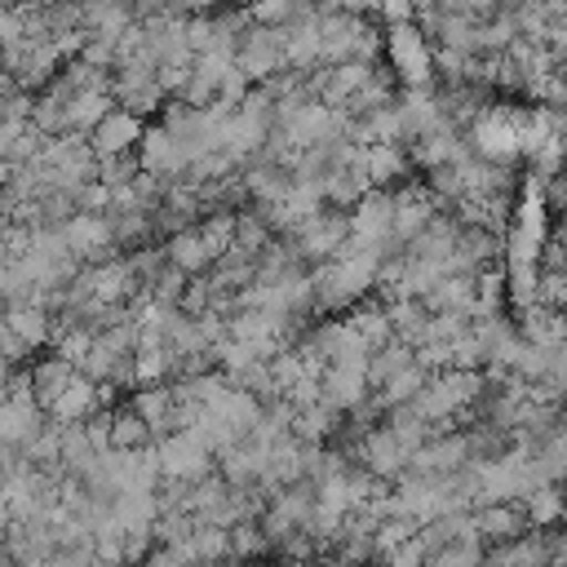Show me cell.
Listing matches in <instances>:
<instances>
[{
    "label": "cell",
    "mask_w": 567,
    "mask_h": 567,
    "mask_svg": "<svg viewBox=\"0 0 567 567\" xmlns=\"http://www.w3.org/2000/svg\"><path fill=\"white\" fill-rule=\"evenodd\" d=\"M155 514H159L155 487H151V492H115V501H111V523H115L120 532H128V527H151Z\"/></svg>",
    "instance_id": "obj_21"
},
{
    "label": "cell",
    "mask_w": 567,
    "mask_h": 567,
    "mask_svg": "<svg viewBox=\"0 0 567 567\" xmlns=\"http://www.w3.org/2000/svg\"><path fill=\"white\" fill-rule=\"evenodd\" d=\"M523 124H527V106L514 102H487L465 128V146L474 159H492V164H518L523 159Z\"/></svg>",
    "instance_id": "obj_1"
},
{
    "label": "cell",
    "mask_w": 567,
    "mask_h": 567,
    "mask_svg": "<svg viewBox=\"0 0 567 567\" xmlns=\"http://www.w3.org/2000/svg\"><path fill=\"white\" fill-rule=\"evenodd\" d=\"M102 403H97V381H89L84 372H75L66 385H62V394L44 408V416L49 421H62V425H75V421H84L89 412H97Z\"/></svg>",
    "instance_id": "obj_14"
},
{
    "label": "cell",
    "mask_w": 567,
    "mask_h": 567,
    "mask_svg": "<svg viewBox=\"0 0 567 567\" xmlns=\"http://www.w3.org/2000/svg\"><path fill=\"white\" fill-rule=\"evenodd\" d=\"M137 173V159L133 155H97V164H93V177L111 190V186H124L128 177Z\"/></svg>",
    "instance_id": "obj_31"
},
{
    "label": "cell",
    "mask_w": 567,
    "mask_h": 567,
    "mask_svg": "<svg viewBox=\"0 0 567 567\" xmlns=\"http://www.w3.org/2000/svg\"><path fill=\"white\" fill-rule=\"evenodd\" d=\"M381 58L399 75V84H434V44L416 22H394L381 31Z\"/></svg>",
    "instance_id": "obj_2"
},
{
    "label": "cell",
    "mask_w": 567,
    "mask_h": 567,
    "mask_svg": "<svg viewBox=\"0 0 567 567\" xmlns=\"http://www.w3.org/2000/svg\"><path fill=\"white\" fill-rule=\"evenodd\" d=\"M275 567H319V563H284V558H279Z\"/></svg>",
    "instance_id": "obj_41"
},
{
    "label": "cell",
    "mask_w": 567,
    "mask_h": 567,
    "mask_svg": "<svg viewBox=\"0 0 567 567\" xmlns=\"http://www.w3.org/2000/svg\"><path fill=\"white\" fill-rule=\"evenodd\" d=\"M425 381H430V368H421L416 359H408V363H403V368H399V372H394V377H390L381 390H372V394H377L385 408H394V403L416 399V394L425 390Z\"/></svg>",
    "instance_id": "obj_24"
},
{
    "label": "cell",
    "mask_w": 567,
    "mask_h": 567,
    "mask_svg": "<svg viewBox=\"0 0 567 567\" xmlns=\"http://www.w3.org/2000/svg\"><path fill=\"white\" fill-rule=\"evenodd\" d=\"M159 381H168V354H164V346L133 350V385H159Z\"/></svg>",
    "instance_id": "obj_29"
},
{
    "label": "cell",
    "mask_w": 567,
    "mask_h": 567,
    "mask_svg": "<svg viewBox=\"0 0 567 567\" xmlns=\"http://www.w3.org/2000/svg\"><path fill=\"white\" fill-rule=\"evenodd\" d=\"M4 337H9V323H4V306H0V346H4Z\"/></svg>",
    "instance_id": "obj_40"
},
{
    "label": "cell",
    "mask_w": 567,
    "mask_h": 567,
    "mask_svg": "<svg viewBox=\"0 0 567 567\" xmlns=\"http://www.w3.org/2000/svg\"><path fill=\"white\" fill-rule=\"evenodd\" d=\"M195 230H199L208 257L217 261V257L230 248V239H235V213H204V217L195 221Z\"/></svg>",
    "instance_id": "obj_27"
},
{
    "label": "cell",
    "mask_w": 567,
    "mask_h": 567,
    "mask_svg": "<svg viewBox=\"0 0 567 567\" xmlns=\"http://www.w3.org/2000/svg\"><path fill=\"white\" fill-rule=\"evenodd\" d=\"M151 545H155L151 527H128V532H120V558H124V567H142V558L151 554Z\"/></svg>",
    "instance_id": "obj_34"
},
{
    "label": "cell",
    "mask_w": 567,
    "mask_h": 567,
    "mask_svg": "<svg viewBox=\"0 0 567 567\" xmlns=\"http://www.w3.org/2000/svg\"><path fill=\"white\" fill-rule=\"evenodd\" d=\"M27 377H31V399H35V408L44 412V408L62 394V385L75 377V368L49 350V354H40V359H31V363H27Z\"/></svg>",
    "instance_id": "obj_15"
},
{
    "label": "cell",
    "mask_w": 567,
    "mask_h": 567,
    "mask_svg": "<svg viewBox=\"0 0 567 567\" xmlns=\"http://www.w3.org/2000/svg\"><path fill=\"white\" fill-rule=\"evenodd\" d=\"M563 301H567V279L558 270H536V306L563 310Z\"/></svg>",
    "instance_id": "obj_33"
},
{
    "label": "cell",
    "mask_w": 567,
    "mask_h": 567,
    "mask_svg": "<svg viewBox=\"0 0 567 567\" xmlns=\"http://www.w3.org/2000/svg\"><path fill=\"white\" fill-rule=\"evenodd\" d=\"M478 567H549V549H545V532L527 527L509 540H492L483 545Z\"/></svg>",
    "instance_id": "obj_9"
},
{
    "label": "cell",
    "mask_w": 567,
    "mask_h": 567,
    "mask_svg": "<svg viewBox=\"0 0 567 567\" xmlns=\"http://www.w3.org/2000/svg\"><path fill=\"white\" fill-rule=\"evenodd\" d=\"M146 443H151V430L142 425V416L128 403H115L111 408V447L133 452V447H146Z\"/></svg>",
    "instance_id": "obj_25"
},
{
    "label": "cell",
    "mask_w": 567,
    "mask_h": 567,
    "mask_svg": "<svg viewBox=\"0 0 567 567\" xmlns=\"http://www.w3.org/2000/svg\"><path fill=\"white\" fill-rule=\"evenodd\" d=\"M478 558H483V540L478 536H461V540L425 554L421 567H478Z\"/></svg>",
    "instance_id": "obj_28"
},
{
    "label": "cell",
    "mask_w": 567,
    "mask_h": 567,
    "mask_svg": "<svg viewBox=\"0 0 567 567\" xmlns=\"http://www.w3.org/2000/svg\"><path fill=\"white\" fill-rule=\"evenodd\" d=\"M4 323H9V332L18 337V341H27L31 346V354L35 350H49V332H53V319L40 310V306H4Z\"/></svg>",
    "instance_id": "obj_18"
},
{
    "label": "cell",
    "mask_w": 567,
    "mask_h": 567,
    "mask_svg": "<svg viewBox=\"0 0 567 567\" xmlns=\"http://www.w3.org/2000/svg\"><path fill=\"white\" fill-rule=\"evenodd\" d=\"M319 190H323V204L328 208H350L363 190H368V177H363V164H337L319 177Z\"/></svg>",
    "instance_id": "obj_17"
},
{
    "label": "cell",
    "mask_w": 567,
    "mask_h": 567,
    "mask_svg": "<svg viewBox=\"0 0 567 567\" xmlns=\"http://www.w3.org/2000/svg\"><path fill=\"white\" fill-rule=\"evenodd\" d=\"M0 567H9V558H4V545H0Z\"/></svg>",
    "instance_id": "obj_42"
},
{
    "label": "cell",
    "mask_w": 567,
    "mask_h": 567,
    "mask_svg": "<svg viewBox=\"0 0 567 567\" xmlns=\"http://www.w3.org/2000/svg\"><path fill=\"white\" fill-rule=\"evenodd\" d=\"M470 461V447H465V430H447V434H434L425 439L421 447L408 452V474H452Z\"/></svg>",
    "instance_id": "obj_8"
},
{
    "label": "cell",
    "mask_w": 567,
    "mask_h": 567,
    "mask_svg": "<svg viewBox=\"0 0 567 567\" xmlns=\"http://www.w3.org/2000/svg\"><path fill=\"white\" fill-rule=\"evenodd\" d=\"M337 9H341V13H359V18H372L377 0H337Z\"/></svg>",
    "instance_id": "obj_39"
},
{
    "label": "cell",
    "mask_w": 567,
    "mask_h": 567,
    "mask_svg": "<svg viewBox=\"0 0 567 567\" xmlns=\"http://www.w3.org/2000/svg\"><path fill=\"white\" fill-rule=\"evenodd\" d=\"M363 177L368 186H399L412 177V159L403 142H372L363 146Z\"/></svg>",
    "instance_id": "obj_11"
},
{
    "label": "cell",
    "mask_w": 567,
    "mask_h": 567,
    "mask_svg": "<svg viewBox=\"0 0 567 567\" xmlns=\"http://www.w3.org/2000/svg\"><path fill=\"white\" fill-rule=\"evenodd\" d=\"M226 549H230V563H261V558H270V540L257 527V518L230 523L226 527Z\"/></svg>",
    "instance_id": "obj_22"
},
{
    "label": "cell",
    "mask_w": 567,
    "mask_h": 567,
    "mask_svg": "<svg viewBox=\"0 0 567 567\" xmlns=\"http://www.w3.org/2000/svg\"><path fill=\"white\" fill-rule=\"evenodd\" d=\"M470 514H474V532H478L483 545H492V540H509V536H518V532L532 527L518 501H487V505H474Z\"/></svg>",
    "instance_id": "obj_12"
},
{
    "label": "cell",
    "mask_w": 567,
    "mask_h": 567,
    "mask_svg": "<svg viewBox=\"0 0 567 567\" xmlns=\"http://www.w3.org/2000/svg\"><path fill=\"white\" fill-rule=\"evenodd\" d=\"M354 461H359L368 474H377L381 483H394V478L403 474V465H408V447H403V443L394 439V430L381 421V425H372V430L359 439Z\"/></svg>",
    "instance_id": "obj_7"
},
{
    "label": "cell",
    "mask_w": 567,
    "mask_h": 567,
    "mask_svg": "<svg viewBox=\"0 0 567 567\" xmlns=\"http://www.w3.org/2000/svg\"><path fill=\"white\" fill-rule=\"evenodd\" d=\"M182 288H186V275H182L177 266H164V270L146 284V297H151V301H159V306H177Z\"/></svg>",
    "instance_id": "obj_32"
},
{
    "label": "cell",
    "mask_w": 567,
    "mask_h": 567,
    "mask_svg": "<svg viewBox=\"0 0 567 567\" xmlns=\"http://www.w3.org/2000/svg\"><path fill=\"white\" fill-rule=\"evenodd\" d=\"M133 159H137V168L155 173L159 182H177L182 168H186V155L177 151V142L168 137V128H164L159 120H146V124H142V137H137V146H133Z\"/></svg>",
    "instance_id": "obj_6"
},
{
    "label": "cell",
    "mask_w": 567,
    "mask_h": 567,
    "mask_svg": "<svg viewBox=\"0 0 567 567\" xmlns=\"http://www.w3.org/2000/svg\"><path fill=\"white\" fill-rule=\"evenodd\" d=\"M346 235H350V217H346V208H328V204L288 230V239H292V248L301 252L306 266L328 261V257L346 244Z\"/></svg>",
    "instance_id": "obj_3"
},
{
    "label": "cell",
    "mask_w": 567,
    "mask_h": 567,
    "mask_svg": "<svg viewBox=\"0 0 567 567\" xmlns=\"http://www.w3.org/2000/svg\"><path fill=\"white\" fill-rule=\"evenodd\" d=\"M408 359H412V346L399 341V337H385L381 346H372V350H368V363H363V381H368V390H381Z\"/></svg>",
    "instance_id": "obj_19"
},
{
    "label": "cell",
    "mask_w": 567,
    "mask_h": 567,
    "mask_svg": "<svg viewBox=\"0 0 567 567\" xmlns=\"http://www.w3.org/2000/svg\"><path fill=\"white\" fill-rule=\"evenodd\" d=\"M412 0H377V9H372V22H381V27H394V22H412Z\"/></svg>",
    "instance_id": "obj_37"
},
{
    "label": "cell",
    "mask_w": 567,
    "mask_h": 567,
    "mask_svg": "<svg viewBox=\"0 0 567 567\" xmlns=\"http://www.w3.org/2000/svg\"><path fill=\"white\" fill-rule=\"evenodd\" d=\"M22 40V9L18 4H0V49Z\"/></svg>",
    "instance_id": "obj_38"
},
{
    "label": "cell",
    "mask_w": 567,
    "mask_h": 567,
    "mask_svg": "<svg viewBox=\"0 0 567 567\" xmlns=\"http://www.w3.org/2000/svg\"><path fill=\"white\" fill-rule=\"evenodd\" d=\"M208 412H217L235 434H248V430H252V421L261 416V399H257V394H248V390H239V385H230L217 403H208Z\"/></svg>",
    "instance_id": "obj_20"
},
{
    "label": "cell",
    "mask_w": 567,
    "mask_h": 567,
    "mask_svg": "<svg viewBox=\"0 0 567 567\" xmlns=\"http://www.w3.org/2000/svg\"><path fill=\"white\" fill-rule=\"evenodd\" d=\"M155 443V456H159V474L164 478H186L195 483L199 474L213 470V452L204 447V439L195 430H173L164 439H151Z\"/></svg>",
    "instance_id": "obj_5"
},
{
    "label": "cell",
    "mask_w": 567,
    "mask_h": 567,
    "mask_svg": "<svg viewBox=\"0 0 567 567\" xmlns=\"http://www.w3.org/2000/svg\"><path fill=\"white\" fill-rule=\"evenodd\" d=\"M421 563H425V545L416 540V532H412L408 540L390 545V549L377 558V567H421Z\"/></svg>",
    "instance_id": "obj_35"
},
{
    "label": "cell",
    "mask_w": 567,
    "mask_h": 567,
    "mask_svg": "<svg viewBox=\"0 0 567 567\" xmlns=\"http://www.w3.org/2000/svg\"><path fill=\"white\" fill-rule=\"evenodd\" d=\"M75 58L89 62L93 71H111V62H115V40H106V35H84V44H80Z\"/></svg>",
    "instance_id": "obj_36"
},
{
    "label": "cell",
    "mask_w": 567,
    "mask_h": 567,
    "mask_svg": "<svg viewBox=\"0 0 567 567\" xmlns=\"http://www.w3.org/2000/svg\"><path fill=\"white\" fill-rule=\"evenodd\" d=\"M518 505H523V514H527V523H532V527H549V523H558V514H563L558 483H536Z\"/></svg>",
    "instance_id": "obj_26"
},
{
    "label": "cell",
    "mask_w": 567,
    "mask_h": 567,
    "mask_svg": "<svg viewBox=\"0 0 567 567\" xmlns=\"http://www.w3.org/2000/svg\"><path fill=\"white\" fill-rule=\"evenodd\" d=\"M186 545H190L195 558H213V563H226V558H230V549H226V527H217V523H199V527L186 536Z\"/></svg>",
    "instance_id": "obj_30"
},
{
    "label": "cell",
    "mask_w": 567,
    "mask_h": 567,
    "mask_svg": "<svg viewBox=\"0 0 567 567\" xmlns=\"http://www.w3.org/2000/svg\"><path fill=\"white\" fill-rule=\"evenodd\" d=\"M230 62L244 71L248 84H261V80H270L275 71H284L288 62H284V35H279V27H252V22H248V27L239 31V40H235Z\"/></svg>",
    "instance_id": "obj_4"
},
{
    "label": "cell",
    "mask_w": 567,
    "mask_h": 567,
    "mask_svg": "<svg viewBox=\"0 0 567 567\" xmlns=\"http://www.w3.org/2000/svg\"><path fill=\"white\" fill-rule=\"evenodd\" d=\"M111 106H115V102H111L106 89H84V93H75V97L62 106V111H66V133H80V137H84Z\"/></svg>",
    "instance_id": "obj_23"
},
{
    "label": "cell",
    "mask_w": 567,
    "mask_h": 567,
    "mask_svg": "<svg viewBox=\"0 0 567 567\" xmlns=\"http://www.w3.org/2000/svg\"><path fill=\"white\" fill-rule=\"evenodd\" d=\"M142 124H146L142 115L111 106L84 137H89L93 155H133V146H137V137H142Z\"/></svg>",
    "instance_id": "obj_10"
},
{
    "label": "cell",
    "mask_w": 567,
    "mask_h": 567,
    "mask_svg": "<svg viewBox=\"0 0 567 567\" xmlns=\"http://www.w3.org/2000/svg\"><path fill=\"white\" fill-rule=\"evenodd\" d=\"M164 257H168V266H177L186 279H190V275H204V270L213 266V257H208V248H204V239H199L195 226L173 230V235L164 239Z\"/></svg>",
    "instance_id": "obj_16"
},
{
    "label": "cell",
    "mask_w": 567,
    "mask_h": 567,
    "mask_svg": "<svg viewBox=\"0 0 567 567\" xmlns=\"http://www.w3.org/2000/svg\"><path fill=\"white\" fill-rule=\"evenodd\" d=\"M124 403L142 416V425L151 430V439L173 434V425H168V416H173V390H168V381H159V385H133Z\"/></svg>",
    "instance_id": "obj_13"
}]
</instances>
